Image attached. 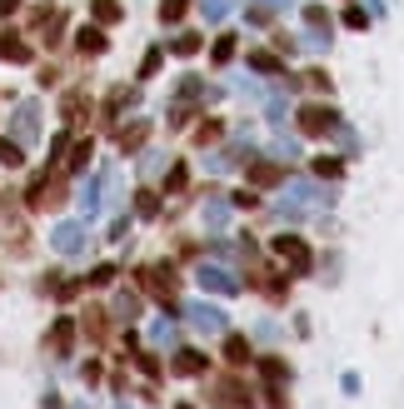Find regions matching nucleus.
I'll return each mask as SVG.
<instances>
[{"label":"nucleus","instance_id":"7ed1b4c3","mask_svg":"<svg viewBox=\"0 0 404 409\" xmlns=\"http://www.w3.org/2000/svg\"><path fill=\"white\" fill-rule=\"evenodd\" d=\"M110 185H115V175H110V170H100L95 180L85 185V195H80V210H85V215H100V210L110 205Z\"/></svg>","mask_w":404,"mask_h":409},{"label":"nucleus","instance_id":"f03ea898","mask_svg":"<svg viewBox=\"0 0 404 409\" xmlns=\"http://www.w3.org/2000/svg\"><path fill=\"white\" fill-rule=\"evenodd\" d=\"M30 205H35V210L65 205V180H61V175H40V180L30 185Z\"/></svg>","mask_w":404,"mask_h":409},{"label":"nucleus","instance_id":"7c9ffc66","mask_svg":"<svg viewBox=\"0 0 404 409\" xmlns=\"http://www.w3.org/2000/svg\"><path fill=\"white\" fill-rule=\"evenodd\" d=\"M260 370H265V379H284V375H290V370H284V365H279V360H265V365H260Z\"/></svg>","mask_w":404,"mask_h":409},{"label":"nucleus","instance_id":"6ab92c4d","mask_svg":"<svg viewBox=\"0 0 404 409\" xmlns=\"http://www.w3.org/2000/svg\"><path fill=\"white\" fill-rule=\"evenodd\" d=\"M85 334H90V339H105V334H110L105 310H85Z\"/></svg>","mask_w":404,"mask_h":409},{"label":"nucleus","instance_id":"9d476101","mask_svg":"<svg viewBox=\"0 0 404 409\" xmlns=\"http://www.w3.org/2000/svg\"><path fill=\"white\" fill-rule=\"evenodd\" d=\"M0 61H15V65H25V61H30V45H25L15 30H0Z\"/></svg>","mask_w":404,"mask_h":409},{"label":"nucleus","instance_id":"39448f33","mask_svg":"<svg viewBox=\"0 0 404 409\" xmlns=\"http://www.w3.org/2000/svg\"><path fill=\"white\" fill-rule=\"evenodd\" d=\"M300 130H305V135H329V130H334V110L305 105V110H300Z\"/></svg>","mask_w":404,"mask_h":409},{"label":"nucleus","instance_id":"9b49d317","mask_svg":"<svg viewBox=\"0 0 404 409\" xmlns=\"http://www.w3.org/2000/svg\"><path fill=\"white\" fill-rule=\"evenodd\" d=\"M170 370H175L180 379H195V375H205V355H200V349H180Z\"/></svg>","mask_w":404,"mask_h":409},{"label":"nucleus","instance_id":"f257e3e1","mask_svg":"<svg viewBox=\"0 0 404 409\" xmlns=\"http://www.w3.org/2000/svg\"><path fill=\"white\" fill-rule=\"evenodd\" d=\"M30 35L40 40V45H61L65 40V11L61 6H35V15H30Z\"/></svg>","mask_w":404,"mask_h":409},{"label":"nucleus","instance_id":"412c9836","mask_svg":"<svg viewBox=\"0 0 404 409\" xmlns=\"http://www.w3.org/2000/svg\"><path fill=\"white\" fill-rule=\"evenodd\" d=\"M90 155H95V145L85 140V145H75V155H65V170H85L90 165Z\"/></svg>","mask_w":404,"mask_h":409},{"label":"nucleus","instance_id":"e433bc0d","mask_svg":"<svg viewBox=\"0 0 404 409\" xmlns=\"http://www.w3.org/2000/svg\"><path fill=\"white\" fill-rule=\"evenodd\" d=\"M180 409H190V404H180Z\"/></svg>","mask_w":404,"mask_h":409},{"label":"nucleus","instance_id":"423d86ee","mask_svg":"<svg viewBox=\"0 0 404 409\" xmlns=\"http://www.w3.org/2000/svg\"><path fill=\"white\" fill-rule=\"evenodd\" d=\"M70 344H75V325L61 315L50 325V334H45V349H50V355H70Z\"/></svg>","mask_w":404,"mask_h":409},{"label":"nucleus","instance_id":"c9c22d12","mask_svg":"<svg viewBox=\"0 0 404 409\" xmlns=\"http://www.w3.org/2000/svg\"><path fill=\"white\" fill-rule=\"evenodd\" d=\"M75 409H85V404H75Z\"/></svg>","mask_w":404,"mask_h":409},{"label":"nucleus","instance_id":"a211bd4d","mask_svg":"<svg viewBox=\"0 0 404 409\" xmlns=\"http://www.w3.org/2000/svg\"><path fill=\"white\" fill-rule=\"evenodd\" d=\"M225 360H229V365H245V360H250V339L229 334V339H225Z\"/></svg>","mask_w":404,"mask_h":409},{"label":"nucleus","instance_id":"f8f14e48","mask_svg":"<svg viewBox=\"0 0 404 409\" xmlns=\"http://www.w3.org/2000/svg\"><path fill=\"white\" fill-rule=\"evenodd\" d=\"M274 250H279L284 260H290V265H300V270H310V250H305V245H300L295 235H279V240H274Z\"/></svg>","mask_w":404,"mask_h":409},{"label":"nucleus","instance_id":"b1692460","mask_svg":"<svg viewBox=\"0 0 404 409\" xmlns=\"http://www.w3.org/2000/svg\"><path fill=\"white\" fill-rule=\"evenodd\" d=\"M110 279H115V265H95V270L85 275V284H95V289H105Z\"/></svg>","mask_w":404,"mask_h":409},{"label":"nucleus","instance_id":"5701e85b","mask_svg":"<svg viewBox=\"0 0 404 409\" xmlns=\"http://www.w3.org/2000/svg\"><path fill=\"white\" fill-rule=\"evenodd\" d=\"M115 315H120V320H135V315H140V295H120V300H115Z\"/></svg>","mask_w":404,"mask_h":409},{"label":"nucleus","instance_id":"c85d7f7f","mask_svg":"<svg viewBox=\"0 0 404 409\" xmlns=\"http://www.w3.org/2000/svg\"><path fill=\"white\" fill-rule=\"evenodd\" d=\"M160 70V50H145V61H140V80H150Z\"/></svg>","mask_w":404,"mask_h":409},{"label":"nucleus","instance_id":"a878e982","mask_svg":"<svg viewBox=\"0 0 404 409\" xmlns=\"http://www.w3.org/2000/svg\"><path fill=\"white\" fill-rule=\"evenodd\" d=\"M6 250H11V255H25V250H30V240H25V229H20V225L6 235Z\"/></svg>","mask_w":404,"mask_h":409},{"label":"nucleus","instance_id":"ddd939ff","mask_svg":"<svg viewBox=\"0 0 404 409\" xmlns=\"http://www.w3.org/2000/svg\"><path fill=\"white\" fill-rule=\"evenodd\" d=\"M125 11H120V0H90V20L95 25H115Z\"/></svg>","mask_w":404,"mask_h":409},{"label":"nucleus","instance_id":"72a5a7b5","mask_svg":"<svg viewBox=\"0 0 404 409\" xmlns=\"http://www.w3.org/2000/svg\"><path fill=\"white\" fill-rule=\"evenodd\" d=\"M229 55H235V40H229V35H225V40L215 45V61H229Z\"/></svg>","mask_w":404,"mask_h":409},{"label":"nucleus","instance_id":"dca6fc26","mask_svg":"<svg viewBox=\"0 0 404 409\" xmlns=\"http://www.w3.org/2000/svg\"><path fill=\"white\" fill-rule=\"evenodd\" d=\"M130 100H135V90H130V85H115V90L105 95V110H100V115H120Z\"/></svg>","mask_w":404,"mask_h":409},{"label":"nucleus","instance_id":"393cba45","mask_svg":"<svg viewBox=\"0 0 404 409\" xmlns=\"http://www.w3.org/2000/svg\"><path fill=\"white\" fill-rule=\"evenodd\" d=\"M250 180H255V185H274L279 170H274V165H250Z\"/></svg>","mask_w":404,"mask_h":409},{"label":"nucleus","instance_id":"6e6552de","mask_svg":"<svg viewBox=\"0 0 404 409\" xmlns=\"http://www.w3.org/2000/svg\"><path fill=\"white\" fill-rule=\"evenodd\" d=\"M150 140V120H130L120 135H115V145H120V155H135L140 145Z\"/></svg>","mask_w":404,"mask_h":409},{"label":"nucleus","instance_id":"c756f323","mask_svg":"<svg viewBox=\"0 0 404 409\" xmlns=\"http://www.w3.org/2000/svg\"><path fill=\"white\" fill-rule=\"evenodd\" d=\"M80 110H85V95H70L65 100V120H80Z\"/></svg>","mask_w":404,"mask_h":409},{"label":"nucleus","instance_id":"4be33fe9","mask_svg":"<svg viewBox=\"0 0 404 409\" xmlns=\"http://www.w3.org/2000/svg\"><path fill=\"white\" fill-rule=\"evenodd\" d=\"M165 185H170V195H180V190L190 185V170H185V165H175V170L165 175Z\"/></svg>","mask_w":404,"mask_h":409},{"label":"nucleus","instance_id":"0eeeda50","mask_svg":"<svg viewBox=\"0 0 404 409\" xmlns=\"http://www.w3.org/2000/svg\"><path fill=\"white\" fill-rule=\"evenodd\" d=\"M11 130H15L20 140H35V135H40V110H35L30 100H25L15 115H11Z\"/></svg>","mask_w":404,"mask_h":409},{"label":"nucleus","instance_id":"bb28decb","mask_svg":"<svg viewBox=\"0 0 404 409\" xmlns=\"http://www.w3.org/2000/svg\"><path fill=\"white\" fill-rule=\"evenodd\" d=\"M45 289H50V295H55V300H70V295H75V289H80V284H75V279H50Z\"/></svg>","mask_w":404,"mask_h":409},{"label":"nucleus","instance_id":"2eb2a0df","mask_svg":"<svg viewBox=\"0 0 404 409\" xmlns=\"http://www.w3.org/2000/svg\"><path fill=\"white\" fill-rule=\"evenodd\" d=\"M190 320H195L200 329H225V315H220L215 305H195V310H190Z\"/></svg>","mask_w":404,"mask_h":409},{"label":"nucleus","instance_id":"4468645a","mask_svg":"<svg viewBox=\"0 0 404 409\" xmlns=\"http://www.w3.org/2000/svg\"><path fill=\"white\" fill-rule=\"evenodd\" d=\"M200 284H205V289H220V295H229V289H235V279H229L225 270H215V265L200 270Z\"/></svg>","mask_w":404,"mask_h":409},{"label":"nucleus","instance_id":"f704fd0d","mask_svg":"<svg viewBox=\"0 0 404 409\" xmlns=\"http://www.w3.org/2000/svg\"><path fill=\"white\" fill-rule=\"evenodd\" d=\"M20 11V0H0V20H6V15H15Z\"/></svg>","mask_w":404,"mask_h":409},{"label":"nucleus","instance_id":"20e7f679","mask_svg":"<svg viewBox=\"0 0 404 409\" xmlns=\"http://www.w3.org/2000/svg\"><path fill=\"white\" fill-rule=\"evenodd\" d=\"M50 245H55V255H80V250H85V225H75V220H65V225H55V235H50Z\"/></svg>","mask_w":404,"mask_h":409},{"label":"nucleus","instance_id":"aec40b11","mask_svg":"<svg viewBox=\"0 0 404 409\" xmlns=\"http://www.w3.org/2000/svg\"><path fill=\"white\" fill-rule=\"evenodd\" d=\"M0 165H11V170H20V165H25V155H20V140H0Z\"/></svg>","mask_w":404,"mask_h":409},{"label":"nucleus","instance_id":"473e14b6","mask_svg":"<svg viewBox=\"0 0 404 409\" xmlns=\"http://www.w3.org/2000/svg\"><path fill=\"white\" fill-rule=\"evenodd\" d=\"M175 50H180V55H195V50H200V40H195V35H180V40H175Z\"/></svg>","mask_w":404,"mask_h":409},{"label":"nucleus","instance_id":"cd10ccee","mask_svg":"<svg viewBox=\"0 0 404 409\" xmlns=\"http://www.w3.org/2000/svg\"><path fill=\"white\" fill-rule=\"evenodd\" d=\"M180 15H185V0H165V6H160V20L165 25H175Z\"/></svg>","mask_w":404,"mask_h":409},{"label":"nucleus","instance_id":"2f4dec72","mask_svg":"<svg viewBox=\"0 0 404 409\" xmlns=\"http://www.w3.org/2000/svg\"><path fill=\"white\" fill-rule=\"evenodd\" d=\"M155 339H160V344H170V339H175V325L160 320V325H155Z\"/></svg>","mask_w":404,"mask_h":409},{"label":"nucleus","instance_id":"1a4fd4ad","mask_svg":"<svg viewBox=\"0 0 404 409\" xmlns=\"http://www.w3.org/2000/svg\"><path fill=\"white\" fill-rule=\"evenodd\" d=\"M75 45H80V55H105V45H110V35H105V25H85L80 35H75Z\"/></svg>","mask_w":404,"mask_h":409},{"label":"nucleus","instance_id":"f3484780","mask_svg":"<svg viewBox=\"0 0 404 409\" xmlns=\"http://www.w3.org/2000/svg\"><path fill=\"white\" fill-rule=\"evenodd\" d=\"M135 215H140V220H155V215H160V195H155V190H135Z\"/></svg>","mask_w":404,"mask_h":409}]
</instances>
